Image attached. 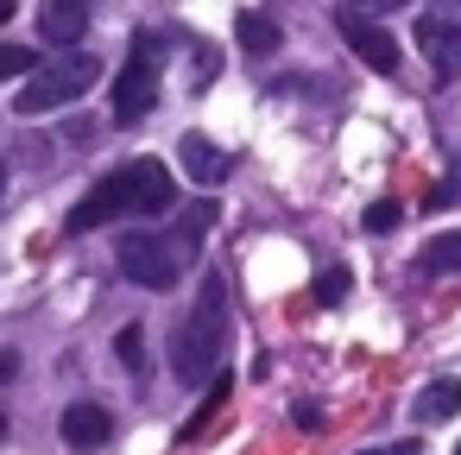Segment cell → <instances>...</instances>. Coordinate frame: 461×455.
Segmentation results:
<instances>
[{
	"label": "cell",
	"instance_id": "10",
	"mask_svg": "<svg viewBox=\"0 0 461 455\" xmlns=\"http://www.w3.org/2000/svg\"><path fill=\"white\" fill-rule=\"evenodd\" d=\"M39 32H45V45H77L89 32V0H45Z\"/></svg>",
	"mask_w": 461,
	"mask_h": 455
},
{
	"label": "cell",
	"instance_id": "12",
	"mask_svg": "<svg viewBox=\"0 0 461 455\" xmlns=\"http://www.w3.org/2000/svg\"><path fill=\"white\" fill-rule=\"evenodd\" d=\"M411 411H417V423H448V417L461 411V379H429V386L411 398Z\"/></svg>",
	"mask_w": 461,
	"mask_h": 455
},
{
	"label": "cell",
	"instance_id": "5",
	"mask_svg": "<svg viewBox=\"0 0 461 455\" xmlns=\"http://www.w3.org/2000/svg\"><path fill=\"white\" fill-rule=\"evenodd\" d=\"M127 209L133 215H171L177 209V184H171V171L158 159L127 165Z\"/></svg>",
	"mask_w": 461,
	"mask_h": 455
},
{
	"label": "cell",
	"instance_id": "2",
	"mask_svg": "<svg viewBox=\"0 0 461 455\" xmlns=\"http://www.w3.org/2000/svg\"><path fill=\"white\" fill-rule=\"evenodd\" d=\"M95 77H102V64H95L89 51H64L58 64H39V70L20 83L14 108H20V114H51V108H64V102H83V96L95 89Z\"/></svg>",
	"mask_w": 461,
	"mask_h": 455
},
{
	"label": "cell",
	"instance_id": "27",
	"mask_svg": "<svg viewBox=\"0 0 461 455\" xmlns=\"http://www.w3.org/2000/svg\"><path fill=\"white\" fill-rule=\"evenodd\" d=\"M455 455H461V449H455Z\"/></svg>",
	"mask_w": 461,
	"mask_h": 455
},
{
	"label": "cell",
	"instance_id": "20",
	"mask_svg": "<svg viewBox=\"0 0 461 455\" xmlns=\"http://www.w3.org/2000/svg\"><path fill=\"white\" fill-rule=\"evenodd\" d=\"M448 203H461V159L448 165V177L429 190V203H423V209H448Z\"/></svg>",
	"mask_w": 461,
	"mask_h": 455
},
{
	"label": "cell",
	"instance_id": "28",
	"mask_svg": "<svg viewBox=\"0 0 461 455\" xmlns=\"http://www.w3.org/2000/svg\"><path fill=\"white\" fill-rule=\"evenodd\" d=\"M379 455H385V449H379Z\"/></svg>",
	"mask_w": 461,
	"mask_h": 455
},
{
	"label": "cell",
	"instance_id": "17",
	"mask_svg": "<svg viewBox=\"0 0 461 455\" xmlns=\"http://www.w3.org/2000/svg\"><path fill=\"white\" fill-rule=\"evenodd\" d=\"M32 70H39V51H26V45H0V83L32 77Z\"/></svg>",
	"mask_w": 461,
	"mask_h": 455
},
{
	"label": "cell",
	"instance_id": "8",
	"mask_svg": "<svg viewBox=\"0 0 461 455\" xmlns=\"http://www.w3.org/2000/svg\"><path fill=\"white\" fill-rule=\"evenodd\" d=\"M114 215H127V171L102 177V184L70 209V234H89V228H102V222H114Z\"/></svg>",
	"mask_w": 461,
	"mask_h": 455
},
{
	"label": "cell",
	"instance_id": "22",
	"mask_svg": "<svg viewBox=\"0 0 461 455\" xmlns=\"http://www.w3.org/2000/svg\"><path fill=\"white\" fill-rule=\"evenodd\" d=\"M398 7H411V0H354V14H398Z\"/></svg>",
	"mask_w": 461,
	"mask_h": 455
},
{
	"label": "cell",
	"instance_id": "19",
	"mask_svg": "<svg viewBox=\"0 0 461 455\" xmlns=\"http://www.w3.org/2000/svg\"><path fill=\"white\" fill-rule=\"evenodd\" d=\"M360 222H366V234H392V228L404 222V209H398V203H373Z\"/></svg>",
	"mask_w": 461,
	"mask_h": 455
},
{
	"label": "cell",
	"instance_id": "1",
	"mask_svg": "<svg viewBox=\"0 0 461 455\" xmlns=\"http://www.w3.org/2000/svg\"><path fill=\"white\" fill-rule=\"evenodd\" d=\"M221 323H228V285L209 272V278H203V297H196V310H190V323H184L177 341H171V373H177L184 386H209V379H215V367H221Z\"/></svg>",
	"mask_w": 461,
	"mask_h": 455
},
{
	"label": "cell",
	"instance_id": "18",
	"mask_svg": "<svg viewBox=\"0 0 461 455\" xmlns=\"http://www.w3.org/2000/svg\"><path fill=\"white\" fill-rule=\"evenodd\" d=\"M121 360H127V373H146V329L140 323L121 329Z\"/></svg>",
	"mask_w": 461,
	"mask_h": 455
},
{
	"label": "cell",
	"instance_id": "24",
	"mask_svg": "<svg viewBox=\"0 0 461 455\" xmlns=\"http://www.w3.org/2000/svg\"><path fill=\"white\" fill-rule=\"evenodd\" d=\"M7 14H14V0H0V20H7Z\"/></svg>",
	"mask_w": 461,
	"mask_h": 455
},
{
	"label": "cell",
	"instance_id": "6",
	"mask_svg": "<svg viewBox=\"0 0 461 455\" xmlns=\"http://www.w3.org/2000/svg\"><path fill=\"white\" fill-rule=\"evenodd\" d=\"M335 26H341L348 51H354V58L366 64V70H379V77H392V70H398V45H392V32H379V26H373L366 14H354V7H348V14H341Z\"/></svg>",
	"mask_w": 461,
	"mask_h": 455
},
{
	"label": "cell",
	"instance_id": "15",
	"mask_svg": "<svg viewBox=\"0 0 461 455\" xmlns=\"http://www.w3.org/2000/svg\"><path fill=\"white\" fill-rule=\"evenodd\" d=\"M417 266H423V272H461V234H442V241H429Z\"/></svg>",
	"mask_w": 461,
	"mask_h": 455
},
{
	"label": "cell",
	"instance_id": "16",
	"mask_svg": "<svg viewBox=\"0 0 461 455\" xmlns=\"http://www.w3.org/2000/svg\"><path fill=\"white\" fill-rule=\"evenodd\" d=\"M348 285H354V278H348V266H329V272H316V285H310V297H316L322 310H335V304L348 297Z\"/></svg>",
	"mask_w": 461,
	"mask_h": 455
},
{
	"label": "cell",
	"instance_id": "9",
	"mask_svg": "<svg viewBox=\"0 0 461 455\" xmlns=\"http://www.w3.org/2000/svg\"><path fill=\"white\" fill-rule=\"evenodd\" d=\"M108 436H114V423H108V411H102V405H89V398L64 405V442H70V449L95 455V449H102Z\"/></svg>",
	"mask_w": 461,
	"mask_h": 455
},
{
	"label": "cell",
	"instance_id": "4",
	"mask_svg": "<svg viewBox=\"0 0 461 455\" xmlns=\"http://www.w3.org/2000/svg\"><path fill=\"white\" fill-rule=\"evenodd\" d=\"M121 272L146 291H171L177 272H184V253L165 241V234H127L121 241Z\"/></svg>",
	"mask_w": 461,
	"mask_h": 455
},
{
	"label": "cell",
	"instance_id": "14",
	"mask_svg": "<svg viewBox=\"0 0 461 455\" xmlns=\"http://www.w3.org/2000/svg\"><path fill=\"white\" fill-rule=\"evenodd\" d=\"M215 222V203H190L184 215H177V234H171V247L184 253V266L196 259V241H203V228Z\"/></svg>",
	"mask_w": 461,
	"mask_h": 455
},
{
	"label": "cell",
	"instance_id": "25",
	"mask_svg": "<svg viewBox=\"0 0 461 455\" xmlns=\"http://www.w3.org/2000/svg\"><path fill=\"white\" fill-rule=\"evenodd\" d=\"M0 436H7V411H0Z\"/></svg>",
	"mask_w": 461,
	"mask_h": 455
},
{
	"label": "cell",
	"instance_id": "21",
	"mask_svg": "<svg viewBox=\"0 0 461 455\" xmlns=\"http://www.w3.org/2000/svg\"><path fill=\"white\" fill-rule=\"evenodd\" d=\"M291 423H297V430H322V411H316L310 398H297V405H291Z\"/></svg>",
	"mask_w": 461,
	"mask_h": 455
},
{
	"label": "cell",
	"instance_id": "7",
	"mask_svg": "<svg viewBox=\"0 0 461 455\" xmlns=\"http://www.w3.org/2000/svg\"><path fill=\"white\" fill-rule=\"evenodd\" d=\"M417 51H423L442 77H455V70H461V20H455V14H423V20H417Z\"/></svg>",
	"mask_w": 461,
	"mask_h": 455
},
{
	"label": "cell",
	"instance_id": "11",
	"mask_svg": "<svg viewBox=\"0 0 461 455\" xmlns=\"http://www.w3.org/2000/svg\"><path fill=\"white\" fill-rule=\"evenodd\" d=\"M177 152H184V171H190V177H196L203 190L228 177V152H221V146H215L209 133H184V146H177Z\"/></svg>",
	"mask_w": 461,
	"mask_h": 455
},
{
	"label": "cell",
	"instance_id": "3",
	"mask_svg": "<svg viewBox=\"0 0 461 455\" xmlns=\"http://www.w3.org/2000/svg\"><path fill=\"white\" fill-rule=\"evenodd\" d=\"M152 102H158V39L140 32L133 51H127V64L114 70V121L133 127V121H146Z\"/></svg>",
	"mask_w": 461,
	"mask_h": 455
},
{
	"label": "cell",
	"instance_id": "23",
	"mask_svg": "<svg viewBox=\"0 0 461 455\" xmlns=\"http://www.w3.org/2000/svg\"><path fill=\"white\" fill-rule=\"evenodd\" d=\"M14 373H20V354H0V386H7Z\"/></svg>",
	"mask_w": 461,
	"mask_h": 455
},
{
	"label": "cell",
	"instance_id": "13",
	"mask_svg": "<svg viewBox=\"0 0 461 455\" xmlns=\"http://www.w3.org/2000/svg\"><path fill=\"white\" fill-rule=\"evenodd\" d=\"M234 39H240V51H253V58H272V51L285 45L278 20H266V14H240V20H234Z\"/></svg>",
	"mask_w": 461,
	"mask_h": 455
},
{
	"label": "cell",
	"instance_id": "26",
	"mask_svg": "<svg viewBox=\"0 0 461 455\" xmlns=\"http://www.w3.org/2000/svg\"><path fill=\"white\" fill-rule=\"evenodd\" d=\"M0 190H7V165H0Z\"/></svg>",
	"mask_w": 461,
	"mask_h": 455
}]
</instances>
